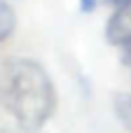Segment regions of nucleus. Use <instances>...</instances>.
<instances>
[{"label":"nucleus","mask_w":131,"mask_h":133,"mask_svg":"<svg viewBox=\"0 0 131 133\" xmlns=\"http://www.w3.org/2000/svg\"><path fill=\"white\" fill-rule=\"evenodd\" d=\"M103 2H108V5H113V7H120V5H124V2H129V0H103Z\"/></svg>","instance_id":"8"},{"label":"nucleus","mask_w":131,"mask_h":133,"mask_svg":"<svg viewBox=\"0 0 131 133\" xmlns=\"http://www.w3.org/2000/svg\"><path fill=\"white\" fill-rule=\"evenodd\" d=\"M96 5H98V0H80V9H82L84 14L94 12V9H96Z\"/></svg>","instance_id":"7"},{"label":"nucleus","mask_w":131,"mask_h":133,"mask_svg":"<svg viewBox=\"0 0 131 133\" xmlns=\"http://www.w3.org/2000/svg\"><path fill=\"white\" fill-rule=\"evenodd\" d=\"M0 105L16 124L42 129L56 108V89L33 58H7L0 65Z\"/></svg>","instance_id":"1"},{"label":"nucleus","mask_w":131,"mask_h":133,"mask_svg":"<svg viewBox=\"0 0 131 133\" xmlns=\"http://www.w3.org/2000/svg\"><path fill=\"white\" fill-rule=\"evenodd\" d=\"M0 133H40V129H28V126L14 124V126H2Z\"/></svg>","instance_id":"5"},{"label":"nucleus","mask_w":131,"mask_h":133,"mask_svg":"<svg viewBox=\"0 0 131 133\" xmlns=\"http://www.w3.org/2000/svg\"><path fill=\"white\" fill-rule=\"evenodd\" d=\"M113 108H115L120 124L131 133V94H117L113 101Z\"/></svg>","instance_id":"3"},{"label":"nucleus","mask_w":131,"mask_h":133,"mask_svg":"<svg viewBox=\"0 0 131 133\" xmlns=\"http://www.w3.org/2000/svg\"><path fill=\"white\" fill-rule=\"evenodd\" d=\"M16 28V14L9 7V2L0 0V42H5Z\"/></svg>","instance_id":"4"},{"label":"nucleus","mask_w":131,"mask_h":133,"mask_svg":"<svg viewBox=\"0 0 131 133\" xmlns=\"http://www.w3.org/2000/svg\"><path fill=\"white\" fill-rule=\"evenodd\" d=\"M105 37L115 47L131 44V0L115 9V14L110 16V21L105 26Z\"/></svg>","instance_id":"2"},{"label":"nucleus","mask_w":131,"mask_h":133,"mask_svg":"<svg viewBox=\"0 0 131 133\" xmlns=\"http://www.w3.org/2000/svg\"><path fill=\"white\" fill-rule=\"evenodd\" d=\"M122 65H124V68L131 72V44L122 47Z\"/></svg>","instance_id":"6"}]
</instances>
